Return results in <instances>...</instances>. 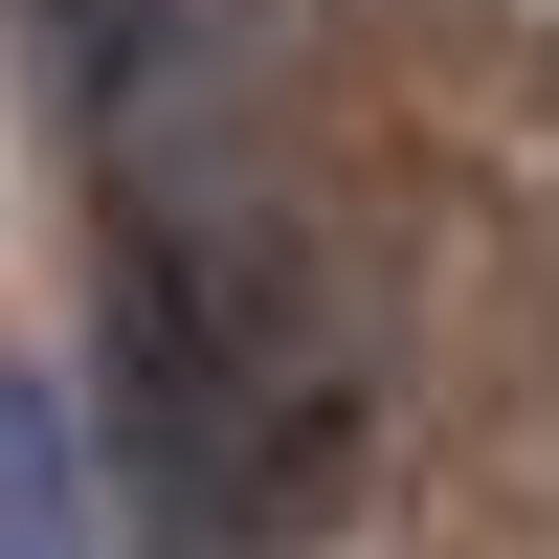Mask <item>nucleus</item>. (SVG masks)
I'll use <instances>...</instances> for the list:
<instances>
[{"instance_id": "nucleus-1", "label": "nucleus", "mask_w": 559, "mask_h": 559, "mask_svg": "<svg viewBox=\"0 0 559 559\" xmlns=\"http://www.w3.org/2000/svg\"><path fill=\"white\" fill-rule=\"evenodd\" d=\"M112 403L202 559L358 515V471H381V381L336 336V269L269 202H202V179H134V224H112Z\"/></svg>"}, {"instance_id": "nucleus-2", "label": "nucleus", "mask_w": 559, "mask_h": 559, "mask_svg": "<svg viewBox=\"0 0 559 559\" xmlns=\"http://www.w3.org/2000/svg\"><path fill=\"white\" fill-rule=\"evenodd\" d=\"M0 559H90V448L45 381H0Z\"/></svg>"}, {"instance_id": "nucleus-3", "label": "nucleus", "mask_w": 559, "mask_h": 559, "mask_svg": "<svg viewBox=\"0 0 559 559\" xmlns=\"http://www.w3.org/2000/svg\"><path fill=\"white\" fill-rule=\"evenodd\" d=\"M45 23H68V68L134 112V90H157V45H179V23H224V0H45Z\"/></svg>"}]
</instances>
